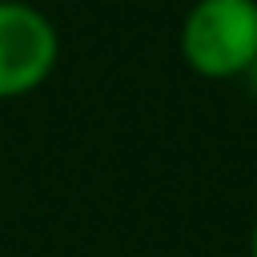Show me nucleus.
I'll list each match as a JSON object with an SVG mask.
<instances>
[{
    "mask_svg": "<svg viewBox=\"0 0 257 257\" xmlns=\"http://www.w3.org/2000/svg\"><path fill=\"white\" fill-rule=\"evenodd\" d=\"M249 257H257V217H253V229H249Z\"/></svg>",
    "mask_w": 257,
    "mask_h": 257,
    "instance_id": "7ed1b4c3",
    "label": "nucleus"
},
{
    "mask_svg": "<svg viewBox=\"0 0 257 257\" xmlns=\"http://www.w3.org/2000/svg\"><path fill=\"white\" fill-rule=\"evenodd\" d=\"M60 60L56 24L28 0H0V100L36 92Z\"/></svg>",
    "mask_w": 257,
    "mask_h": 257,
    "instance_id": "f03ea898",
    "label": "nucleus"
},
{
    "mask_svg": "<svg viewBox=\"0 0 257 257\" xmlns=\"http://www.w3.org/2000/svg\"><path fill=\"white\" fill-rule=\"evenodd\" d=\"M181 60L205 80H237L257 64V0H193L181 32Z\"/></svg>",
    "mask_w": 257,
    "mask_h": 257,
    "instance_id": "f257e3e1",
    "label": "nucleus"
}]
</instances>
